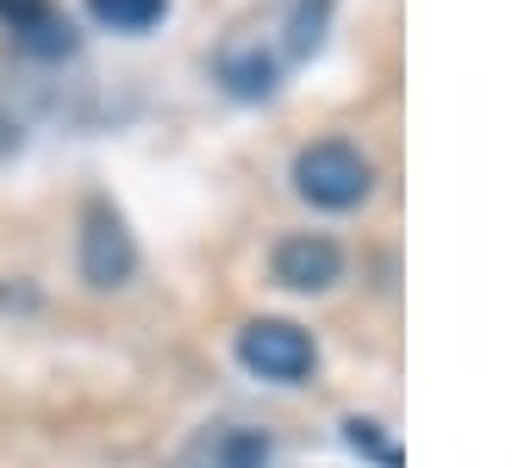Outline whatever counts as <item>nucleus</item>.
Segmentation results:
<instances>
[{
  "label": "nucleus",
  "mask_w": 512,
  "mask_h": 468,
  "mask_svg": "<svg viewBox=\"0 0 512 468\" xmlns=\"http://www.w3.org/2000/svg\"><path fill=\"white\" fill-rule=\"evenodd\" d=\"M219 82L238 100H269L275 82H281V63L263 44H232V50H219Z\"/></svg>",
  "instance_id": "nucleus-5"
},
{
  "label": "nucleus",
  "mask_w": 512,
  "mask_h": 468,
  "mask_svg": "<svg viewBox=\"0 0 512 468\" xmlns=\"http://www.w3.org/2000/svg\"><path fill=\"white\" fill-rule=\"evenodd\" d=\"M269 275L294 294H325L344 281V244L325 238V231H288L269 256Z\"/></svg>",
  "instance_id": "nucleus-4"
},
{
  "label": "nucleus",
  "mask_w": 512,
  "mask_h": 468,
  "mask_svg": "<svg viewBox=\"0 0 512 468\" xmlns=\"http://www.w3.org/2000/svg\"><path fill=\"white\" fill-rule=\"evenodd\" d=\"M25 50H32V57H69V50H75V32H69V19H32V25H25V32H13Z\"/></svg>",
  "instance_id": "nucleus-9"
},
{
  "label": "nucleus",
  "mask_w": 512,
  "mask_h": 468,
  "mask_svg": "<svg viewBox=\"0 0 512 468\" xmlns=\"http://www.w3.org/2000/svg\"><path fill=\"white\" fill-rule=\"evenodd\" d=\"M94 25H107V32H125V38H144L150 25L169 19V0H82Z\"/></svg>",
  "instance_id": "nucleus-6"
},
{
  "label": "nucleus",
  "mask_w": 512,
  "mask_h": 468,
  "mask_svg": "<svg viewBox=\"0 0 512 468\" xmlns=\"http://www.w3.org/2000/svg\"><path fill=\"white\" fill-rule=\"evenodd\" d=\"M269 462H275V437L269 431L232 425V431H219L207 444V468H269Z\"/></svg>",
  "instance_id": "nucleus-7"
},
{
  "label": "nucleus",
  "mask_w": 512,
  "mask_h": 468,
  "mask_svg": "<svg viewBox=\"0 0 512 468\" xmlns=\"http://www.w3.org/2000/svg\"><path fill=\"white\" fill-rule=\"evenodd\" d=\"M294 194L319 213H350L375 194V163L350 138H313L294 150Z\"/></svg>",
  "instance_id": "nucleus-1"
},
{
  "label": "nucleus",
  "mask_w": 512,
  "mask_h": 468,
  "mask_svg": "<svg viewBox=\"0 0 512 468\" xmlns=\"http://www.w3.org/2000/svg\"><path fill=\"white\" fill-rule=\"evenodd\" d=\"M50 13V0H0V25L7 32H25L32 19H44Z\"/></svg>",
  "instance_id": "nucleus-10"
},
{
  "label": "nucleus",
  "mask_w": 512,
  "mask_h": 468,
  "mask_svg": "<svg viewBox=\"0 0 512 468\" xmlns=\"http://www.w3.org/2000/svg\"><path fill=\"white\" fill-rule=\"evenodd\" d=\"M82 281L88 288H125V281L138 275V244H132V231H125V219L113 213L107 200H94L88 213H82Z\"/></svg>",
  "instance_id": "nucleus-3"
},
{
  "label": "nucleus",
  "mask_w": 512,
  "mask_h": 468,
  "mask_svg": "<svg viewBox=\"0 0 512 468\" xmlns=\"http://www.w3.org/2000/svg\"><path fill=\"white\" fill-rule=\"evenodd\" d=\"M344 444L363 456V462H375V468H400V450L381 437V425L375 419H344Z\"/></svg>",
  "instance_id": "nucleus-8"
},
{
  "label": "nucleus",
  "mask_w": 512,
  "mask_h": 468,
  "mask_svg": "<svg viewBox=\"0 0 512 468\" xmlns=\"http://www.w3.org/2000/svg\"><path fill=\"white\" fill-rule=\"evenodd\" d=\"M238 362L256 381L300 387L319 369V344H313V331H300L294 319H256V325L238 331Z\"/></svg>",
  "instance_id": "nucleus-2"
}]
</instances>
